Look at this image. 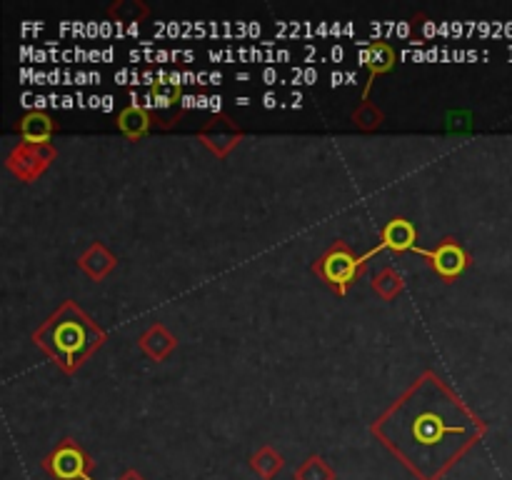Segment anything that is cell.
<instances>
[{
  "label": "cell",
  "instance_id": "cell-1",
  "mask_svg": "<svg viewBox=\"0 0 512 480\" xmlns=\"http://www.w3.org/2000/svg\"><path fill=\"white\" fill-rule=\"evenodd\" d=\"M418 480H445L450 470L488 435L480 418L438 370L428 368L370 425Z\"/></svg>",
  "mask_w": 512,
  "mask_h": 480
},
{
  "label": "cell",
  "instance_id": "cell-2",
  "mask_svg": "<svg viewBox=\"0 0 512 480\" xmlns=\"http://www.w3.org/2000/svg\"><path fill=\"white\" fill-rule=\"evenodd\" d=\"M33 343L65 375H73L108 343V333L75 300H63L48 320L33 330Z\"/></svg>",
  "mask_w": 512,
  "mask_h": 480
},
{
  "label": "cell",
  "instance_id": "cell-3",
  "mask_svg": "<svg viewBox=\"0 0 512 480\" xmlns=\"http://www.w3.org/2000/svg\"><path fill=\"white\" fill-rule=\"evenodd\" d=\"M373 258L375 255L370 250L365 255H358L345 240H333L328 250L318 260H313L310 270L320 283H325L335 295L345 298Z\"/></svg>",
  "mask_w": 512,
  "mask_h": 480
},
{
  "label": "cell",
  "instance_id": "cell-4",
  "mask_svg": "<svg viewBox=\"0 0 512 480\" xmlns=\"http://www.w3.org/2000/svg\"><path fill=\"white\" fill-rule=\"evenodd\" d=\"M40 468L50 480H93L95 460L78 440L63 438L40 460Z\"/></svg>",
  "mask_w": 512,
  "mask_h": 480
},
{
  "label": "cell",
  "instance_id": "cell-5",
  "mask_svg": "<svg viewBox=\"0 0 512 480\" xmlns=\"http://www.w3.org/2000/svg\"><path fill=\"white\" fill-rule=\"evenodd\" d=\"M418 255H423V258L428 260L430 268H433V273L448 285L455 283V280L470 268V263H473V258H470V253L465 250V245L460 243L458 238H453V235H445V238L430 250L418 248Z\"/></svg>",
  "mask_w": 512,
  "mask_h": 480
},
{
  "label": "cell",
  "instance_id": "cell-6",
  "mask_svg": "<svg viewBox=\"0 0 512 480\" xmlns=\"http://www.w3.org/2000/svg\"><path fill=\"white\" fill-rule=\"evenodd\" d=\"M55 160V148L53 145H33V143H20L13 145L8 155H5V168L15 175L23 183H35L43 173H48V168Z\"/></svg>",
  "mask_w": 512,
  "mask_h": 480
},
{
  "label": "cell",
  "instance_id": "cell-7",
  "mask_svg": "<svg viewBox=\"0 0 512 480\" xmlns=\"http://www.w3.org/2000/svg\"><path fill=\"white\" fill-rule=\"evenodd\" d=\"M148 113L153 130H170L183 118V88L175 80L158 78L148 93Z\"/></svg>",
  "mask_w": 512,
  "mask_h": 480
},
{
  "label": "cell",
  "instance_id": "cell-8",
  "mask_svg": "<svg viewBox=\"0 0 512 480\" xmlns=\"http://www.w3.org/2000/svg\"><path fill=\"white\" fill-rule=\"evenodd\" d=\"M248 138L243 128L235 123L233 118H228L225 113L213 115L210 120H205L203 128L198 130V140L215 155V158L225 160L235 148H238L243 140Z\"/></svg>",
  "mask_w": 512,
  "mask_h": 480
},
{
  "label": "cell",
  "instance_id": "cell-9",
  "mask_svg": "<svg viewBox=\"0 0 512 480\" xmlns=\"http://www.w3.org/2000/svg\"><path fill=\"white\" fill-rule=\"evenodd\" d=\"M418 225L408 218H390L380 228V243L370 248V253L378 255L380 250H393V253H418Z\"/></svg>",
  "mask_w": 512,
  "mask_h": 480
},
{
  "label": "cell",
  "instance_id": "cell-10",
  "mask_svg": "<svg viewBox=\"0 0 512 480\" xmlns=\"http://www.w3.org/2000/svg\"><path fill=\"white\" fill-rule=\"evenodd\" d=\"M360 60H363V65L368 68V80H365L363 98L360 100H370V90H373L375 80L395 68V50L390 48L388 43H383V40H373V43L363 48Z\"/></svg>",
  "mask_w": 512,
  "mask_h": 480
},
{
  "label": "cell",
  "instance_id": "cell-11",
  "mask_svg": "<svg viewBox=\"0 0 512 480\" xmlns=\"http://www.w3.org/2000/svg\"><path fill=\"white\" fill-rule=\"evenodd\" d=\"M115 265H118V258H115L113 250L105 243H100V240H93V243L78 255V268L83 270L93 283H100V280L108 278L115 270Z\"/></svg>",
  "mask_w": 512,
  "mask_h": 480
},
{
  "label": "cell",
  "instance_id": "cell-12",
  "mask_svg": "<svg viewBox=\"0 0 512 480\" xmlns=\"http://www.w3.org/2000/svg\"><path fill=\"white\" fill-rule=\"evenodd\" d=\"M175 345H178V338L170 333V328L165 323L148 325L138 338V348L143 350L153 363H163V360H168V355L173 353Z\"/></svg>",
  "mask_w": 512,
  "mask_h": 480
},
{
  "label": "cell",
  "instance_id": "cell-13",
  "mask_svg": "<svg viewBox=\"0 0 512 480\" xmlns=\"http://www.w3.org/2000/svg\"><path fill=\"white\" fill-rule=\"evenodd\" d=\"M15 133L33 145H50V138L55 135V123L45 110H28L18 123L13 125Z\"/></svg>",
  "mask_w": 512,
  "mask_h": 480
},
{
  "label": "cell",
  "instance_id": "cell-14",
  "mask_svg": "<svg viewBox=\"0 0 512 480\" xmlns=\"http://www.w3.org/2000/svg\"><path fill=\"white\" fill-rule=\"evenodd\" d=\"M115 128L120 130V135H123L125 140L135 143V140L145 138V135L153 130V118H150L145 105L130 103L128 108L120 110L118 118H115Z\"/></svg>",
  "mask_w": 512,
  "mask_h": 480
},
{
  "label": "cell",
  "instance_id": "cell-15",
  "mask_svg": "<svg viewBox=\"0 0 512 480\" xmlns=\"http://www.w3.org/2000/svg\"><path fill=\"white\" fill-rule=\"evenodd\" d=\"M248 465L260 480H275L280 470L285 468V458L273 448V445H260V448L250 455Z\"/></svg>",
  "mask_w": 512,
  "mask_h": 480
},
{
  "label": "cell",
  "instance_id": "cell-16",
  "mask_svg": "<svg viewBox=\"0 0 512 480\" xmlns=\"http://www.w3.org/2000/svg\"><path fill=\"white\" fill-rule=\"evenodd\" d=\"M370 288H373V293L378 295L380 300L390 303V300H395L405 290V278L393 268V265H385V268H380L378 273L373 275Z\"/></svg>",
  "mask_w": 512,
  "mask_h": 480
},
{
  "label": "cell",
  "instance_id": "cell-17",
  "mask_svg": "<svg viewBox=\"0 0 512 480\" xmlns=\"http://www.w3.org/2000/svg\"><path fill=\"white\" fill-rule=\"evenodd\" d=\"M295 480H335V468L323 458V455H308L303 463L295 468Z\"/></svg>",
  "mask_w": 512,
  "mask_h": 480
},
{
  "label": "cell",
  "instance_id": "cell-18",
  "mask_svg": "<svg viewBox=\"0 0 512 480\" xmlns=\"http://www.w3.org/2000/svg\"><path fill=\"white\" fill-rule=\"evenodd\" d=\"M350 120H353L355 128L365 130V133H373V130H378L385 123V113L373 100H360V105L353 110Z\"/></svg>",
  "mask_w": 512,
  "mask_h": 480
},
{
  "label": "cell",
  "instance_id": "cell-19",
  "mask_svg": "<svg viewBox=\"0 0 512 480\" xmlns=\"http://www.w3.org/2000/svg\"><path fill=\"white\" fill-rule=\"evenodd\" d=\"M110 20H123V23H133V20L150 18V8L140 0H115L108 8Z\"/></svg>",
  "mask_w": 512,
  "mask_h": 480
},
{
  "label": "cell",
  "instance_id": "cell-20",
  "mask_svg": "<svg viewBox=\"0 0 512 480\" xmlns=\"http://www.w3.org/2000/svg\"><path fill=\"white\" fill-rule=\"evenodd\" d=\"M118 480H148V478H145V475L140 473V470H135V468H128V470H125L123 475H120Z\"/></svg>",
  "mask_w": 512,
  "mask_h": 480
}]
</instances>
